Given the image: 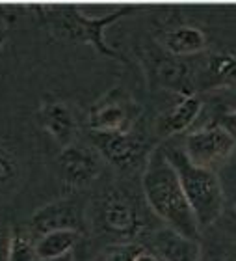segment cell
Listing matches in <instances>:
<instances>
[{
  "label": "cell",
  "instance_id": "obj_4",
  "mask_svg": "<svg viewBox=\"0 0 236 261\" xmlns=\"http://www.w3.org/2000/svg\"><path fill=\"white\" fill-rule=\"evenodd\" d=\"M93 146L108 164L117 170L136 168L149 157V146L143 136L132 130H90Z\"/></svg>",
  "mask_w": 236,
  "mask_h": 261
},
{
  "label": "cell",
  "instance_id": "obj_18",
  "mask_svg": "<svg viewBox=\"0 0 236 261\" xmlns=\"http://www.w3.org/2000/svg\"><path fill=\"white\" fill-rule=\"evenodd\" d=\"M19 177V161L15 155L0 146V191L10 189Z\"/></svg>",
  "mask_w": 236,
  "mask_h": 261
},
{
  "label": "cell",
  "instance_id": "obj_8",
  "mask_svg": "<svg viewBox=\"0 0 236 261\" xmlns=\"http://www.w3.org/2000/svg\"><path fill=\"white\" fill-rule=\"evenodd\" d=\"M30 229L38 235L56 229H75L84 231V211L76 200H56L39 207L30 218Z\"/></svg>",
  "mask_w": 236,
  "mask_h": 261
},
{
  "label": "cell",
  "instance_id": "obj_19",
  "mask_svg": "<svg viewBox=\"0 0 236 261\" xmlns=\"http://www.w3.org/2000/svg\"><path fill=\"white\" fill-rule=\"evenodd\" d=\"M140 250L141 246L138 245L110 246L108 250H104V254H101V257L97 261H136V256Z\"/></svg>",
  "mask_w": 236,
  "mask_h": 261
},
{
  "label": "cell",
  "instance_id": "obj_2",
  "mask_svg": "<svg viewBox=\"0 0 236 261\" xmlns=\"http://www.w3.org/2000/svg\"><path fill=\"white\" fill-rule=\"evenodd\" d=\"M38 11L54 36L67 39V41H75V43L93 45L97 53L113 58V60L125 62V56L121 53L108 47L104 39V30L115 21H119L121 17L140 11V8L123 6L115 11H110L104 17H87L75 6H48V8H39Z\"/></svg>",
  "mask_w": 236,
  "mask_h": 261
},
{
  "label": "cell",
  "instance_id": "obj_15",
  "mask_svg": "<svg viewBox=\"0 0 236 261\" xmlns=\"http://www.w3.org/2000/svg\"><path fill=\"white\" fill-rule=\"evenodd\" d=\"M80 231L75 229H56L36 237L39 259H54V257L69 256L73 248L80 241Z\"/></svg>",
  "mask_w": 236,
  "mask_h": 261
},
{
  "label": "cell",
  "instance_id": "obj_22",
  "mask_svg": "<svg viewBox=\"0 0 236 261\" xmlns=\"http://www.w3.org/2000/svg\"><path fill=\"white\" fill-rule=\"evenodd\" d=\"M10 22L11 17L6 10H0V47L4 43L6 36H8V30H10Z\"/></svg>",
  "mask_w": 236,
  "mask_h": 261
},
{
  "label": "cell",
  "instance_id": "obj_26",
  "mask_svg": "<svg viewBox=\"0 0 236 261\" xmlns=\"http://www.w3.org/2000/svg\"><path fill=\"white\" fill-rule=\"evenodd\" d=\"M234 209H236V201H234Z\"/></svg>",
  "mask_w": 236,
  "mask_h": 261
},
{
  "label": "cell",
  "instance_id": "obj_25",
  "mask_svg": "<svg viewBox=\"0 0 236 261\" xmlns=\"http://www.w3.org/2000/svg\"><path fill=\"white\" fill-rule=\"evenodd\" d=\"M39 261H75L73 259V256H62V257H54V259H39Z\"/></svg>",
  "mask_w": 236,
  "mask_h": 261
},
{
  "label": "cell",
  "instance_id": "obj_1",
  "mask_svg": "<svg viewBox=\"0 0 236 261\" xmlns=\"http://www.w3.org/2000/svg\"><path fill=\"white\" fill-rule=\"evenodd\" d=\"M141 189L149 209L166 224V228L199 241V224L181 187L177 172L167 161L164 146L155 147L149 153Z\"/></svg>",
  "mask_w": 236,
  "mask_h": 261
},
{
  "label": "cell",
  "instance_id": "obj_10",
  "mask_svg": "<svg viewBox=\"0 0 236 261\" xmlns=\"http://www.w3.org/2000/svg\"><path fill=\"white\" fill-rule=\"evenodd\" d=\"M151 250L162 261H201L203 254L199 241L188 239L169 228L158 229L151 235Z\"/></svg>",
  "mask_w": 236,
  "mask_h": 261
},
{
  "label": "cell",
  "instance_id": "obj_12",
  "mask_svg": "<svg viewBox=\"0 0 236 261\" xmlns=\"http://www.w3.org/2000/svg\"><path fill=\"white\" fill-rule=\"evenodd\" d=\"M39 121L43 129L64 147L71 146L76 136V120L64 103L47 101L39 110Z\"/></svg>",
  "mask_w": 236,
  "mask_h": 261
},
{
  "label": "cell",
  "instance_id": "obj_17",
  "mask_svg": "<svg viewBox=\"0 0 236 261\" xmlns=\"http://www.w3.org/2000/svg\"><path fill=\"white\" fill-rule=\"evenodd\" d=\"M206 73L212 84H236V56L216 53L206 62Z\"/></svg>",
  "mask_w": 236,
  "mask_h": 261
},
{
  "label": "cell",
  "instance_id": "obj_13",
  "mask_svg": "<svg viewBox=\"0 0 236 261\" xmlns=\"http://www.w3.org/2000/svg\"><path fill=\"white\" fill-rule=\"evenodd\" d=\"M153 71H155L156 81L160 82L162 86L173 92L184 93L186 95H193L192 92V69L190 64L184 62L179 56H156L155 64H153Z\"/></svg>",
  "mask_w": 236,
  "mask_h": 261
},
{
  "label": "cell",
  "instance_id": "obj_21",
  "mask_svg": "<svg viewBox=\"0 0 236 261\" xmlns=\"http://www.w3.org/2000/svg\"><path fill=\"white\" fill-rule=\"evenodd\" d=\"M220 125L227 130V133H231L232 136L236 138V110L232 112H227L220 118Z\"/></svg>",
  "mask_w": 236,
  "mask_h": 261
},
{
  "label": "cell",
  "instance_id": "obj_3",
  "mask_svg": "<svg viewBox=\"0 0 236 261\" xmlns=\"http://www.w3.org/2000/svg\"><path fill=\"white\" fill-rule=\"evenodd\" d=\"M167 161L175 168L186 200L192 207L199 229H204L221 217L225 207V194L214 170L193 164L183 147L164 146Z\"/></svg>",
  "mask_w": 236,
  "mask_h": 261
},
{
  "label": "cell",
  "instance_id": "obj_7",
  "mask_svg": "<svg viewBox=\"0 0 236 261\" xmlns=\"http://www.w3.org/2000/svg\"><path fill=\"white\" fill-rule=\"evenodd\" d=\"M140 118V107L123 90H112L102 95L87 114L92 130H132Z\"/></svg>",
  "mask_w": 236,
  "mask_h": 261
},
{
  "label": "cell",
  "instance_id": "obj_5",
  "mask_svg": "<svg viewBox=\"0 0 236 261\" xmlns=\"http://www.w3.org/2000/svg\"><path fill=\"white\" fill-rule=\"evenodd\" d=\"M97 220L102 231L115 239H132L143 228L140 207L125 191H110L102 198Z\"/></svg>",
  "mask_w": 236,
  "mask_h": 261
},
{
  "label": "cell",
  "instance_id": "obj_9",
  "mask_svg": "<svg viewBox=\"0 0 236 261\" xmlns=\"http://www.w3.org/2000/svg\"><path fill=\"white\" fill-rule=\"evenodd\" d=\"M58 164L62 177L71 187H86L101 174L99 157L92 149L78 144L64 147L58 155Z\"/></svg>",
  "mask_w": 236,
  "mask_h": 261
},
{
  "label": "cell",
  "instance_id": "obj_14",
  "mask_svg": "<svg viewBox=\"0 0 236 261\" xmlns=\"http://www.w3.org/2000/svg\"><path fill=\"white\" fill-rule=\"evenodd\" d=\"M164 47L171 56H190L197 55L206 47V38L204 34L195 27H177L169 30L164 36Z\"/></svg>",
  "mask_w": 236,
  "mask_h": 261
},
{
  "label": "cell",
  "instance_id": "obj_16",
  "mask_svg": "<svg viewBox=\"0 0 236 261\" xmlns=\"http://www.w3.org/2000/svg\"><path fill=\"white\" fill-rule=\"evenodd\" d=\"M8 261H39L34 231H28V229L22 228L13 229Z\"/></svg>",
  "mask_w": 236,
  "mask_h": 261
},
{
  "label": "cell",
  "instance_id": "obj_20",
  "mask_svg": "<svg viewBox=\"0 0 236 261\" xmlns=\"http://www.w3.org/2000/svg\"><path fill=\"white\" fill-rule=\"evenodd\" d=\"M11 233H13V229H10L6 224L0 222V261H8Z\"/></svg>",
  "mask_w": 236,
  "mask_h": 261
},
{
  "label": "cell",
  "instance_id": "obj_11",
  "mask_svg": "<svg viewBox=\"0 0 236 261\" xmlns=\"http://www.w3.org/2000/svg\"><path fill=\"white\" fill-rule=\"evenodd\" d=\"M201 110H203L201 97H197L195 93L186 95L156 120V133L162 138H169V136H175L179 133H184L188 127H192L193 121L197 120Z\"/></svg>",
  "mask_w": 236,
  "mask_h": 261
},
{
  "label": "cell",
  "instance_id": "obj_24",
  "mask_svg": "<svg viewBox=\"0 0 236 261\" xmlns=\"http://www.w3.org/2000/svg\"><path fill=\"white\" fill-rule=\"evenodd\" d=\"M201 261H225V256L223 254H209L203 257V254H201Z\"/></svg>",
  "mask_w": 236,
  "mask_h": 261
},
{
  "label": "cell",
  "instance_id": "obj_23",
  "mask_svg": "<svg viewBox=\"0 0 236 261\" xmlns=\"http://www.w3.org/2000/svg\"><path fill=\"white\" fill-rule=\"evenodd\" d=\"M136 261H162V259L156 256L151 248H147V246H141V250L138 252V256H136Z\"/></svg>",
  "mask_w": 236,
  "mask_h": 261
},
{
  "label": "cell",
  "instance_id": "obj_6",
  "mask_svg": "<svg viewBox=\"0 0 236 261\" xmlns=\"http://www.w3.org/2000/svg\"><path fill=\"white\" fill-rule=\"evenodd\" d=\"M183 149L193 164L216 170L227 163V159L234 153L236 138L231 133H227L220 123H214L190 133L184 140Z\"/></svg>",
  "mask_w": 236,
  "mask_h": 261
}]
</instances>
